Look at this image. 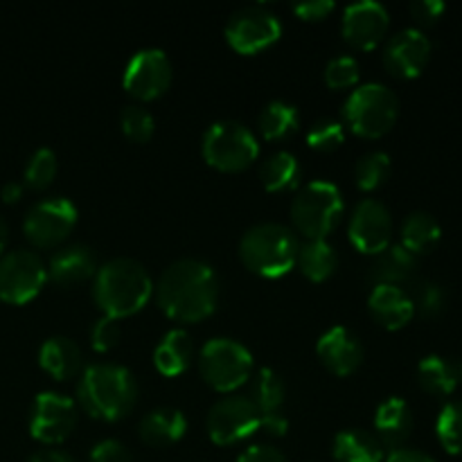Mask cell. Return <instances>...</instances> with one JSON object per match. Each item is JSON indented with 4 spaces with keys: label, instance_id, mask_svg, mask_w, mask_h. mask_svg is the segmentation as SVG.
Wrapping results in <instances>:
<instances>
[{
    "label": "cell",
    "instance_id": "cell-1",
    "mask_svg": "<svg viewBox=\"0 0 462 462\" xmlns=\"http://www.w3.org/2000/svg\"><path fill=\"white\" fill-rule=\"evenodd\" d=\"M221 282L217 271L197 257L171 262L153 284L158 307L179 323H199L215 314Z\"/></svg>",
    "mask_w": 462,
    "mask_h": 462
},
{
    "label": "cell",
    "instance_id": "cell-2",
    "mask_svg": "<svg viewBox=\"0 0 462 462\" xmlns=\"http://www.w3.org/2000/svg\"><path fill=\"white\" fill-rule=\"evenodd\" d=\"M75 402L90 418L117 422L134 411L138 382L125 365L90 364L81 370Z\"/></svg>",
    "mask_w": 462,
    "mask_h": 462
},
{
    "label": "cell",
    "instance_id": "cell-3",
    "mask_svg": "<svg viewBox=\"0 0 462 462\" xmlns=\"http://www.w3.org/2000/svg\"><path fill=\"white\" fill-rule=\"evenodd\" d=\"M152 275L134 257H113L104 262L93 278L95 305L111 319L134 316L152 300Z\"/></svg>",
    "mask_w": 462,
    "mask_h": 462
},
{
    "label": "cell",
    "instance_id": "cell-4",
    "mask_svg": "<svg viewBox=\"0 0 462 462\" xmlns=\"http://www.w3.org/2000/svg\"><path fill=\"white\" fill-rule=\"evenodd\" d=\"M296 230L280 221L253 224L239 239V257L253 273L262 278H282L298 260Z\"/></svg>",
    "mask_w": 462,
    "mask_h": 462
},
{
    "label": "cell",
    "instance_id": "cell-5",
    "mask_svg": "<svg viewBox=\"0 0 462 462\" xmlns=\"http://www.w3.org/2000/svg\"><path fill=\"white\" fill-rule=\"evenodd\" d=\"M400 116V97L382 81L359 84L343 104V125L361 138H379L388 134Z\"/></svg>",
    "mask_w": 462,
    "mask_h": 462
},
{
    "label": "cell",
    "instance_id": "cell-6",
    "mask_svg": "<svg viewBox=\"0 0 462 462\" xmlns=\"http://www.w3.org/2000/svg\"><path fill=\"white\" fill-rule=\"evenodd\" d=\"M346 203L343 194L332 180L316 179L298 189L289 215L298 233L307 239H325L341 221Z\"/></svg>",
    "mask_w": 462,
    "mask_h": 462
},
{
    "label": "cell",
    "instance_id": "cell-7",
    "mask_svg": "<svg viewBox=\"0 0 462 462\" xmlns=\"http://www.w3.org/2000/svg\"><path fill=\"white\" fill-rule=\"evenodd\" d=\"M203 382L219 393H233L251 379L253 355L244 343L230 337H215L199 352Z\"/></svg>",
    "mask_w": 462,
    "mask_h": 462
},
{
    "label": "cell",
    "instance_id": "cell-8",
    "mask_svg": "<svg viewBox=\"0 0 462 462\" xmlns=\"http://www.w3.org/2000/svg\"><path fill=\"white\" fill-rule=\"evenodd\" d=\"M201 153L217 170L242 171L260 156V143L244 122L217 120L203 134Z\"/></svg>",
    "mask_w": 462,
    "mask_h": 462
},
{
    "label": "cell",
    "instance_id": "cell-9",
    "mask_svg": "<svg viewBox=\"0 0 462 462\" xmlns=\"http://www.w3.org/2000/svg\"><path fill=\"white\" fill-rule=\"evenodd\" d=\"M48 280V266L39 253L16 248L0 255V298L12 305H25L39 296Z\"/></svg>",
    "mask_w": 462,
    "mask_h": 462
},
{
    "label": "cell",
    "instance_id": "cell-10",
    "mask_svg": "<svg viewBox=\"0 0 462 462\" xmlns=\"http://www.w3.org/2000/svg\"><path fill=\"white\" fill-rule=\"evenodd\" d=\"M79 219L75 201L68 197L39 199L23 219L25 237L39 248H52L61 244Z\"/></svg>",
    "mask_w": 462,
    "mask_h": 462
},
{
    "label": "cell",
    "instance_id": "cell-11",
    "mask_svg": "<svg viewBox=\"0 0 462 462\" xmlns=\"http://www.w3.org/2000/svg\"><path fill=\"white\" fill-rule=\"evenodd\" d=\"M260 411L246 395L228 393L208 411V436L219 447L237 445V442L255 436V431L260 429Z\"/></svg>",
    "mask_w": 462,
    "mask_h": 462
},
{
    "label": "cell",
    "instance_id": "cell-12",
    "mask_svg": "<svg viewBox=\"0 0 462 462\" xmlns=\"http://www.w3.org/2000/svg\"><path fill=\"white\" fill-rule=\"evenodd\" d=\"M282 34V23L278 14L262 5H248L230 14L226 23V41L230 48L242 54H255L269 48Z\"/></svg>",
    "mask_w": 462,
    "mask_h": 462
},
{
    "label": "cell",
    "instance_id": "cell-13",
    "mask_svg": "<svg viewBox=\"0 0 462 462\" xmlns=\"http://www.w3.org/2000/svg\"><path fill=\"white\" fill-rule=\"evenodd\" d=\"M79 406L72 397L57 391H43L34 397L30 409V433L43 445H59L77 427Z\"/></svg>",
    "mask_w": 462,
    "mask_h": 462
},
{
    "label": "cell",
    "instance_id": "cell-14",
    "mask_svg": "<svg viewBox=\"0 0 462 462\" xmlns=\"http://www.w3.org/2000/svg\"><path fill=\"white\" fill-rule=\"evenodd\" d=\"M174 68H171L170 57L161 48H143L129 57L122 75V86L134 97L156 99L170 88Z\"/></svg>",
    "mask_w": 462,
    "mask_h": 462
},
{
    "label": "cell",
    "instance_id": "cell-15",
    "mask_svg": "<svg viewBox=\"0 0 462 462\" xmlns=\"http://www.w3.org/2000/svg\"><path fill=\"white\" fill-rule=\"evenodd\" d=\"M347 235L356 251L365 255H379L391 246L393 215L379 199H361L350 215Z\"/></svg>",
    "mask_w": 462,
    "mask_h": 462
},
{
    "label": "cell",
    "instance_id": "cell-16",
    "mask_svg": "<svg viewBox=\"0 0 462 462\" xmlns=\"http://www.w3.org/2000/svg\"><path fill=\"white\" fill-rule=\"evenodd\" d=\"M382 57L388 72L402 79H413L427 68L431 41L420 27H404L386 41Z\"/></svg>",
    "mask_w": 462,
    "mask_h": 462
},
{
    "label": "cell",
    "instance_id": "cell-17",
    "mask_svg": "<svg viewBox=\"0 0 462 462\" xmlns=\"http://www.w3.org/2000/svg\"><path fill=\"white\" fill-rule=\"evenodd\" d=\"M388 25H391V16H388L386 5L379 0H356L343 9V36L355 48H374L386 36Z\"/></svg>",
    "mask_w": 462,
    "mask_h": 462
},
{
    "label": "cell",
    "instance_id": "cell-18",
    "mask_svg": "<svg viewBox=\"0 0 462 462\" xmlns=\"http://www.w3.org/2000/svg\"><path fill=\"white\" fill-rule=\"evenodd\" d=\"M316 352L325 368L338 377L352 374L364 361V343L346 325H334L328 332H323V337L316 343Z\"/></svg>",
    "mask_w": 462,
    "mask_h": 462
},
{
    "label": "cell",
    "instance_id": "cell-19",
    "mask_svg": "<svg viewBox=\"0 0 462 462\" xmlns=\"http://www.w3.org/2000/svg\"><path fill=\"white\" fill-rule=\"evenodd\" d=\"M97 269V255H95L93 248L86 246V244H68V246L54 251L50 257L48 278L57 287L70 289L95 278Z\"/></svg>",
    "mask_w": 462,
    "mask_h": 462
},
{
    "label": "cell",
    "instance_id": "cell-20",
    "mask_svg": "<svg viewBox=\"0 0 462 462\" xmlns=\"http://www.w3.org/2000/svg\"><path fill=\"white\" fill-rule=\"evenodd\" d=\"M368 310L373 319L386 329L404 328L415 314L411 293L393 284H374L368 296Z\"/></svg>",
    "mask_w": 462,
    "mask_h": 462
},
{
    "label": "cell",
    "instance_id": "cell-21",
    "mask_svg": "<svg viewBox=\"0 0 462 462\" xmlns=\"http://www.w3.org/2000/svg\"><path fill=\"white\" fill-rule=\"evenodd\" d=\"M374 436L388 449H400L413 431V411L402 397H388L374 413Z\"/></svg>",
    "mask_w": 462,
    "mask_h": 462
},
{
    "label": "cell",
    "instance_id": "cell-22",
    "mask_svg": "<svg viewBox=\"0 0 462 462\" xmlns=\"http://www.w3.org/2000/svg\"><path fill=\"white\" fill-rule=\"evenodd\" d=\"M39 364L57 382H68V379H75L77 374H81L84 355L72 338L57 334V337H50L41 343Z\"/></svg>",
    "mask_w": 462,
    "mask_h": 462
},
{
    "label": "cell",
    "instance_id": "cell-23",
    "mask_svg": "<svg viewBox=\"0 0 462 462\" xmlns=\"http://www.w3.org/2000/svg\"><path fill=\"white\" fill-rule=\"evenodd\" d=\"M185 431H188V418L183 415V411L171 409V406L149 411L138 424L140 440L149 447L174 445L185 436Z\"/></svg>",
    "mask_w": 462,
    "mask_h": 462
},
{
    "label": "cell",
    "instance_id": "cell-24",
    "mask_svg": "<svg viewBox=\"0 0 462 462\" xmlns=\"http://www.w3.org/2000/svg\"><path fill=\"white\" fill-rule=\"evenodd\" d=\"M194 361V341L188 329L174 328L161 338L153 350V365L165 377L183 374Z\"/></svg>",
    "mask_w": 462,
    "mask_h": 462
},
{
    "label": "cell",
    "instance_id": "cell-25",
    "mask_svg": "<svg viewBox=\"0 0 462 462\" xmlns=\"http://www.w3.org/2000/svg\"><path fill=\"white\" fill-rule=\"evenodd\" d=\"M415 269H418V257L406 251L402 244H391L379 255H374L373 266H370V278L374 280V284L402 287V284L413 280Z\"/></svg>",
    "mask_w": 462,
    "mask_h": 462
},
{
    "label": "cell",
    "instance_id": "cell-26",
    "mask_svg": "<svg viewBox=\"0 0 462 462\" xmlns=\"http://www.w3.org/2000/svg\"><path fill=\"white\" fill-rule=\"evenodd\" d=\"M337 462H383V447L377 436L365 429H343L332 442Z\"/></svg>",
    "mask_w": 462,
    "mask_h": 462
},
{
    "label": "cell",
    "instance_id": "cell-27",
    "mask_svg": "<svg viewBox=\"0 0 462 462\" xmlns=\"http://www.w3.org/2000/svg\"><path fill=\"white\" fill-rule=\"evenodd\" d=\"M402 246L413 253L415 257L429 253L438 242H440L442 228L436 217L427 210H415L404 217L402 221Z\"/></svg>",
    "mask_w": 462,
    "mask_h": 462
},
{
    "label": "cell",
    "instance_id": "cell-28",
    "mask_svg": "<svg viewBox=\"0 0 462 462\" xmlns=\"http://www.w3.org/2000/svg\"><path fill=\"white\" fill-rule=\"evenodd\" d=\"M260 179L269 192H289L300 185L302 165L291 152H275L262 162Z\"/></svg>",
    "mask_w": 462,
    "mask_h": 462
},
{
    "label": "cell",
    "instance_id": "cell-29",
    "mask_svg": "<svg viewBox=\"0 0 462 462\" xmlns=\"http://www.w3.org/2000/svg\"><path fill=\"white\" fill-rule=\"evenodd\" d=\"M257 126H260L262 138L271 140H284L289 135H293L300 126V111H298L296 104L284 102V99H271L269 104H264V108L260 111L257 117Z\"/></svg>",
    "mask_w": 462,
    "mask_h": 462
},
{
    "label": "cell",
    "instance_id": "cell-30",
    "mask_svg": "<svg viewBox=\"0 0 462 462\" xmlns=\"http://www.w3.org/2000/svg\"><path fill=\"white\" fill-rule=\"evenodd\" d=\"M418 382L431 395H451L460 382V368L442 355H429L418 365Z\"/></svg>",
    "mask_w": 462,
    "mask_h": 462
},
{
    "label": "cell",
    "instance_id": "cell-31",
    "mask_svg": "<svg viewBox=\"0 0 462 462\" xmlns=\"http://www.w3.org/2000/svg\"><path fill=\"white\" fill-rule=\"evenodd\" d=\"M296 264L300 266L302 275L311 282H323L334 273L338 264V255L328 239H307L298 248Z\"/></svg>",
    "mask_w": 462,
    "mask_h": 462
},
{
    "label": "cell",
    "instance_id": "cell-32",
    "mask_svg": "<svg viewBox=\"0 0 462 462\" xmlns=\"http://www.w3.org/2000/svg\"><path fill=\"white\" fill-rule=\"evenodd\" d=\"M284 395H287V386H284V379L275 370L260 368L251 377L246 397L255 404L260 415L278 413L280 406L284 404Z\"/></svg>",
    "mask_w": 462,
    "mask_h": 462
},
{
    "label": "cell",
    "instance_id": "cell-33",
    "mask_svg": "<svg viewBox=\"0 0 462 462\" xmlns=\"http://www.w3.org/2000/svg\"><path fill=\"white\" fill-rule=\"evenodd\" d=\"M391 156L386 152H374L364 153V156L356 161L355 165V183L356 188L364 189V192H373L379 185H383L391 176Z\"/></svg>",
    "mask_w": 462,
    "mask_h": 462
},
{
    "label": "cell",
    "instance_id": "cell-34",
    "mask_svg": "<svg viewBox=\"0 0 462 462\" xmlns=\"http://www.w3.org/2000/svg\"><path fill=\"white\" fill-rule=\"evenodd\" d=\"M436 433L449 454H462V400L445 404L438 415Z\"/></svg>",
    "mask_w": 462,
    "mask_h": 462
},
{
    "label": "cell",
    "instance_id": "cell-35",
    "mask_svg": "<svg viewBox=\"0 0 462 462\" xmlns=\"http://www.w3.org/2000/svg\"><path fill=\"white\" fill-rule=\"evenodd\" d=\"M57 153L50 147H39L30 158H27L25 171H23V179L30 185L32 189H43L57 176Z\"/></svg>",
    "mask_w": 462,
    "mask_h": 462
},
{
    "label": "cell",
    "instance_id": "cell-36",
    "mask_svg": "<svg viewBox=\"0 0 462 462\" xmlns=\"http://www.w3.org/2000/svg\"><path fill=\"white\" fill-rule=\"evenodd\" d=\"M120 126L129 140L147 143L156 131V120H153L152 111L144 108L143 104H126L120 113Z\"/></svg>",
    "mask_w": 462,
    "mask_h": 462
},
{
    "label": "cell",
    "instance_id": "cell-37",
    "mask_svg": "<svg viewBox=\"0 0 462 462\" xmlns=\"http://www.w3.org/2000/svg\"><path fill=\"white\" fill-rule=\"evenodd\" d=\"M346 140V125L337 117H320L307 129V144L319 152H334Z\"/></svg>",
    "mask_w": 462,
    "mask_h": 462
},
{
    "label": "cell",
    "instance_id": "cell-38",
    "mask_svg": "<svg viewBox=\"0 0 462 462\" xmlns=\"http://www.w3.org/2000/svg\"><path fill=\"white\" fill-rule=\"evenodd\" d=\"M415 311H420L427 319L442 314L447 307V289L442 284L433 282V280H420L415 282L413 293H411Z\"/></svg>",
    "mask_w": 462,
    "mask_h": 462
},
{
    "label": "cell",
    "instance_id": "cell-39",
    "mask_svg": "<svg viewBox=\"0 0 462 462\" xmlns=\"http://www.w3.org/2000/svg\"><path fill=\"white\" fill-rule=\"evenodd\" d=\"M359 61L350 54H338L332 57L325 66V84L329 88H352L359 81Z\"/></svg>",
    "mask_w": 462,
    "mask_h": 462
},
{
    "label": "cell",
    "instance_id": "cell-40",
    "mask_svg": "<svg viewBox=\"0 0 462 462\" xmlns=\"http://www.w3.org/2000/svg\"><path fill=\"white\" fill-rule=\"evenodd\" d=\"M122 338V328L117 323V319L111 316H102L93 323L90 328V346L95 352H108L120 343Z\"/></svg>",
    "mask_w": 462,
    "mask_h": 462
},
{
    "label": "cell",
    "instance_id": "cell-41",
    "mask_svg": "<svg viewBox=\"0 0 462 462\" xmlns=\"http://www.w3.org/2000/svg\"><path fill=\"white\" fill-rule=\"evenodd\" d=\"M88 462H135L134 454L129 451V447L122 445L116 438H106V440H99L97 445L90 449Z\"/></svg>",
    "mask_w": 462,
    "mask_h": 462
},
{
    "label": "cell",
    "instance_id": "cell-42",
    "mask_svg": "<svg viewBox=\"0 0 462 462\" xmlns=\"http://www.w3.org/2000/svg\"><path fill=\"white\" fill-rule=\"evenodd\" d=\"M334 0H302V3H293L291 9L296 16L305 18V21H320V18L329 16L334 12Z\"/></svg>",
    "mask_w": 462,
    "mask_h": 462
},
{
    "label": "cell",
    "instance_id": "cell-43",
    "mask_svg": "<svg viewBox=\"0 0 462 462\" xmlns=\"http://www.w3.org/2000/svg\"><path fill=\"white\" fill-rule=\"evenodd\" d=\"M411 16L422 25H431L445 12V3L442 0H413L411 3Z\"/></svg>",
    "mask_w": 462,
    "mask_h": 462
},
{
    "label": "cell",
    "instance_id": "cell-44",
    "mask_svg": "<svg viewBox=\"0 0 462 462\" xmlns=\"http://www.w3.org/2000/svg\"><path fill=\"white\" fill-rule=\"evenodd\" d=\"M237 462H287V458L273 445H251L239 454Z\"/></svg>",
    "mask_w": 462,
    "mask_h": 462
},
{
    "label": "cell",
    "instance_id": "cell-45",
    "mask_svg": "<svg viewBox=\"0 0 462 462\" xmlns=\"http://www.w3.org/2000/svg\"><path fill=\"white\" fill-rule=\"evenodd\" d=\"M260 429H264V431L271 433L273 438H282V436H287V431H289V420L284 418L280 411L278 413H266V415H262Z\"/></svg>",
    "mask_w": 462,
    "mask_h": 462
},
{
    "label": "cell",
    "instance_id": "cell-46",
    "mask_svg": "<svg viewBox=\"0 0 462 462\" xmlns=\"http://www.w3.org/2000/svg\"><path fill=\"white\" fill-rule=\"evenodd\" d=\"M383 462H436L429 454L420 449H411V447H400V449H393L391 454L383 458Z\"/></svg>",
    "mask_w": 462,
    "mask_h": 462
},
{
    "label": "cell",
    "instance_id": "cell-47",
    "mask_svg": "<svg viewBox=\"0 0 462 462\" xmlns=\"http://www.w3.org/2000/svg\"><path fill=\"white\" fill-rule=\"evenodd\" d=\"M27 462H75L68 454L63 451H54V449H43V451H36L32 454Z\"/></svg>",
    "mask_w": 462,
    "mask_h": 462
},
{
    "label": "cell",
    "instance_id": "cell-48",
    "mask_svg": "<svg viewBox=\"0 0 462 462\" xmlns=\"http://www.w3.org/2000/svg\"><path fill=\"white\" fill-rule=\"evenodd\" d=\"M0 194H3V201L14 203L23 197V185L18 183V180H7V183L3 185V189H0Z\"/></svg>",
    "mask_w": 462,
    "mask_h": 462
},
{
    "label": "cell",
    "instance_id": "cell-49",
    "mask_svg": "<svg viewBox=\"0 0 462 462\" xmlns=\"http://www.w3.org/2000/svg\"><path fill=\"white\" fill-rule=\"evenodd\" d=\"M7 239H9V228L7 224H5L3 217H0V253H3L5 246H7Z\"/></svg>",
    "mask_w": 462,
    "mask_h": 462
},
{
    "label": "cell",
    "instance_id": "cell-50",
    "mask_svg": "<svg viewBox=\"0 0 462 462\" xmlns=\"http://www.w3.org/2000/svg\"><path fill=\"white\" fill-rule=\"evenodd\" d=\"M460 382H462V368H460Z\"/></svg>",
    "mask_w": 462,
    "mask_h": 462
}]
</instances>
